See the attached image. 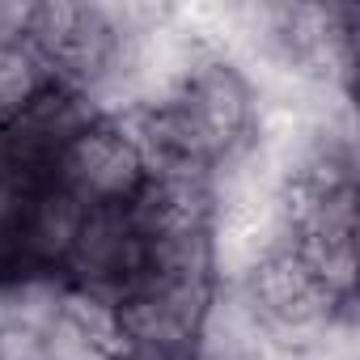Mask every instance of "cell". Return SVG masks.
I'll use <instances>...</instances> for the list:
<instances>
[{"label": "cell", "mask_w": 360, "mask_h": 360, "mask_svg": "<svg viewBox=\"0 0 360 360\" xmlns=\"http://www.w3.org/2000/svg\"><path fill=\"white\" fill-rule=\"evenodd\" d=\"M217 301L221 276L212 271H144V280L115 305L119 352L195 360Z\"/></svg>", "instance_id": "cell-1"}, {"label": "cell", "mask_w": 360, "mask_h": 360, "mask_svg": "<svg viewBox=\"0 0 360 360\" xmlns=\"http://www.w3.org/2000/svg\"><path fill=\"white\" fill-rule=\"evenodd\" d=\"M148 271V238L140 233L127 204L85 208L81 233L72 242L64 284L102 305H119Z\"/></svg>", "instance_id": "cell-2"}, {"label": "cell", "mask_w": 360, "mask_h": 360, "mask_svg": "<svg viewBox=\"0 0 360 360\" xmlns=\"http://www.w3.org/2000/svg\"><path fill=\"white\" fill-rule=\"evenodd\" d=\"M56 178L85 208H106V204H127L148 183V161L127 123L106 110L64 148Z\"/></svg>", "instance_id": "cell-3"}, {"label": "cell", "mask_w": 360, "mask_h": 360, "mask_svg": "<svg viewBox=\"0 0 360 360\" xmlns=\"http://www.w3.org/2000/svg\"><path fill=\"white\" fill-rule=\"evenodd\" d=\"M110 360H157V356H140V352H115Z\"/></svg>", "instance_id": "cell-4"}]
</instances>
